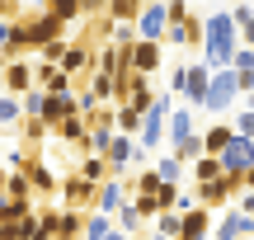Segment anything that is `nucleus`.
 Returning a JSON list of instances; mask_svg holds the SVG:
<instances>
[{"instance_id": "obj_60", "label": "nucleus", "mask_w": 254, "mask_h": 240, "mask_svg": "<svg viewBox=\"0 0 254 240\" xmlns=\"http://www.w3.org/2000/svg\"><path fill=\"white\" fill-rule=\"evenodd\" d=\"M151 240H155V236H151Z\"/></svg>"}, {"instance_id": "obj_43", "label": "nucleus", "mask_w": 254, "mask_h": 240, "mask_svg": "<svg viewBox=\"0 0 254 240\" xmlns=\"http://www.w3.org/2000/svg\"><path fill=\"white\" fill-rule=\"evenodd\" d=\"M66 38H57V43H47V47H38V61H47V66H62V57H66Z\"/></svg>"}, {"instance_id": "obj_42", "label": "nucleus", "mask_w": 254, "mask_h": 240, "mask_svg": "<svg viewBox=\"0 0 254 240\" xmlns=\"http://www.w3.org/2000/svg\"><path fill=\"white\" fill-rule=\"evenodd\" d=\"M19 132H24V141H28V146H38V141H43L52 127H47L43 118H24V122H19Z\"/></svg>"}, {"instance_id": "obj_31", "label": "nucleus", "mask_w": 254, "mask_h": 240, "mask_svg": "<svg viewBox=\"0 0 254 240\" xmlns=\"http://www.w3.org/2000/svg\"><path fill=\"white\" fill-rule=\"evenodd\" d=\"M33 217V198H0V222H24Z\"/></svg>"}, {"instance_id": "obj_40", "label": "nucleus", "mask_w": 254, "mask_h": 240, "mask_svg": "<svg viewBox=\"0 0 254 240\" xmlns=\"http://www.w3.org/2000/svg\"><path fill=\"white\" fill-rule=\"evenodd\" d=\"M5 198H33V184H28V175H24V170H9Z\"/></svg>"}, {"instance_id": "obj_54", "label": "nucleus", "mask_w": 254, "mask_h": 240, "mask_svg": "<svg viewBox=\"0 0 254 240\" xmlns=\"http://www.w3.org/2000/svg\"><path fill=\"white\" fill-rule=\"evenodd\" d=\"M5 66H9V57H5V52H0V75H5Z\"/></svg>"}, {"instance_id": "obj_7", "label": "nucleus", "mask_w": 254, "mask_h": 240, "mask_svg": "<svg viewBox=\"0 0 254 240\" xmlns=\"http://www.w3.org/2000/svg\"><path fill=\"white\" fill-rule=\"evenodd\" d=\"M24 28H28V47H47V43H57V38H66V28L71 24H62L57 14H47V9H38V14H24Z\"/></svg>"}, {"instance_id": "obj_34", "label": "nucleus", "mask_w": 254, "mask_h": 240, "mask_svg": "<svg viewBox=\"0 0 254 240\" xmlns=\"http://www.w3.org/2000/svg\"><path fill=\"white\" fill-rule=\"evenodd\" d=\"M19 104H24V118H43V113H47V90L33 85L28 94H19Z\"/></svg>"}, {"instance_id": "obj_37", "label": "nucleus", "mask_w": 254, "mask_h": 240, "mask_svg": "<svg viewBox=\"0 0 254 240\" xmlns=\"http://www.w3.org/2000/svg\"><path fill=\"white\" fill-rule=\"evenodd\" d=\"M109 231H113V217H104V212H90V217H85V236H80V240H104Z\"/></svg>"}, {"instance_id": "obj_4", "label": "nucleus", "mask_w": 254, "mask_h": 240, "mask_svg": "<svg viewBox=\"0 0 254 240\" xmlns=\"http://www.w3.org/2000/svg\"><path fill=\"white\" fill-rule=\"evenodd\" d=\"M240 99V80H236V71H212V85H207V104H202V109L207 113H217V118H226L231 113V104Z\"/></svg>"}, {"instance_id": "obj_45", "label": "nucleus", "mask_w": 254, "mask_h": 240, "mask_svg": "<svg viewBox=\"0 0 254 240\" xmlns=\"http://www.w3.org/2000/svg\"><path fill=\"white\" fill-rule=\"evenodd\" d=\"M28 160H33V151H24V146L5 151V170H28Z\"/></svg>"}, {"instance_id": "obj_6", "label": "nucleus", "mask_w": 254, "mask_h": 240, "mask_svg": "<svg viewBox=\"0 0 254 240\" xmlns=\"http://www.w3.org/2000/svg\"><path fill=\"white\" fill-rule=\"evenodd\" d=\"M165 33H170V0H151V5H141V14H136V38H146V43H165Z\"/></svg>"}, {"instance_id": "obj_1", "label": "nucleus", "mask_w": 254, "mask_h": 240, "mask_svg": "<svg viewBox=\"0 0 254 240\" xmlns=\"http://www.w3.org/2000/svg\"><path fill=\"white\" fill-rule=\"evenodd\" d=\"M240 47L245 43H240V28H236V14H231V9L202 14V61H207L212 71H226Z\"/></svg>"}, {"instance_id": "obj_59", "label": "nucleus", "mask_w": 254, "mask_h": 240, "mask_svg": "<svg viewBox=\"0 0 254 240\" xmlns=\"http://www.w3.org/2000/svg\"><path fill=\"white\" fill-rule=\"evenodd\" d=\"M250 240H254V236H250Z\"/></svg>"}, {"instance_id": "obj_27", "label": "nucleus", "mask_w": 254, "mask_h": 240, "mask_svg": "<svg viewBox=\"0 0 254 240\" xmlns=\"http://www.w3.org/2000/svg\"><path fill=\"white\" fill-rule=\"evenodd\" d=\"M231 137H236V127L231 122H217V127L202 132V146H207V156H221V151L231 146Z\"/></svg>"}, {"instance_id": "obj_47", "label": "nucleus", "mask_w": 254, "mask_h": 240, "mask_svg": "<svg viewBox=\"0 0 254 240\" xmlns=\"http://www.w3.org/2000/svg\"><path fill=\"white\" fill-rule=\"evenodd\" d=\"M109 14V0H80V19H99Z\"/></svg>"}, {"instance_id": "obj_21", "label": "nucleus", "mask_w": 254, "mask_h": 240, "mask_svg": "<svg viewBox=\"0 0 254 240\" xmlns=\"http://www.w3.org/2000/svg\"><path fill=\"white\" fill-rule=\"evenodd\" d=\"M155 94H160V90H151V75H136L132 71V80H127V104H132L136 113H146L155 104Z\"/></svg>"}, {"instance_id": "obj_32", "label": "nucleus", "mask_w": 254, "mask_h": 240, "mask_svg": "<svg viewBox=\"0 0 254 240\" xmlns=\"http://www.w3.org/2000/svg\"><path fill=\"white\" fill-rule=\"evenodd\" d=\"M24 122V104L19 94H0V127H19Z\"/></svg>"}, {"instance_id": "obj_53", "label": "nucleus", "mask_w": 254, "mask_h": 240, "mask_svg": "<svg viewBox=\"0 0 254 240\" xmlns=\"http://www.w3.org/2000/svg\"><path fill=\"white\" fill-rule=\"evenodd\" d=\"M245 188H250V193H254V165H250V175H245Z\"/></svg>"}, {"instance_id": "obj_49", "label": "nucleus", "mask_w": 254, "mask_h": 240, "mask_svg": "<svg viewBox=\"0 0 254 240\" xmlns=\"http://www.w3.org/2000/svg\"><path fill=\"white\" fill-rule=\"evenodd\" d=\"M240 212H245V217H254V193H250V188L240 193Z\"/></svg>"}, {"instance_id": "obj_23", "label": "nucleus", "mask_w": 254, "mask_h": 240, "mask_svg": "<svg viewBox=\"0 0 254 240\" xmlns=\"http://www.w3.org/2000/svg\"><path fill=\"white\" fill-rule=\"evenodd\" d=\"M94 66V47L90 43H71L66 47V57H62V71L66 75H80V71H90Z\"/></svg>"}, {"instance_id": "obj_51", "label": "nucleus", "mask_w": 254, "mask_h": 240, "mask_svg": "<svg viewBox=\"0 0 254 240\" xmlns=\"http://www.w3.org/2000/svg\"><path fill=\"white\" fill-rule=\"evenodd\" d=\"M24 9H47V0H19Z\"/></svg>"}, {"instance_id": "obj_13", "label": "nucleus", "mask_w": 254, "mask_h": 240, "mask_svg": "<svg viewBox=\"0 0 254 240\" xmlns=\"http://www.w3.org/2000/svg\"><path fill=\"white\" fill-rule=\"evenodd\" d=\"M0 52H5L9 61L28 52V28H24V19H0Z\"/></svg>"}, {"instance_id": "obj_11", "label": "nucleus", "mask_w": 254, "mask_h": 240, "mask_svg": "<svg viewBox=\"0 0 254 240\" xmlns=\"http://www.w3.org/2000/svg\"><path fill=\"white\" fill-rule=\"evenodd\" d=\"M254 236V217H245L240 207H226L212 226V240H250Z\"/></svg>"}, {"instance_id": "obj_17", "label": "nucleus", "mask_w": 254, "mask_h": 240, "mask_svg": "<svg viewBox=\"0 0 254 240\" xmlns=\"http://www.w3.org/2000/svg\"><path fill=\"white\" fill-rule=\"evenodd\" d=\"M198 132V118H193V109L184 104V109H170V127H165V141H170V151L179 146L184 137H193Z\"/></svg>"}, {"instance_id": "obj_25", "label": "nucleus", "mask_w": 254, "mask_h": 240, "mask_svg": "<svg viewBox=\"0 0 254 240\" xmlns=\"http://www.w3.org/2000/svg\"><path fill=\"white\" fill-rule=\"evenodd\" d=\"M113 222H118V231H127V236H132V240H136V236H141V231H146V226H151V222H146V217H141V207H136V203H132V198H127V203L118 207V217H113Z\"/></svg>"}, {"instance_id": "obj_15", "label": "nucleus", "mask_w": 254, "mask_h": 240, "mask_svg": "<svg viewBox=\"0 0 254 240\" xmlns=\"http://www.w3.org/2000/svg\"><path fill=\"white\" fill-rule=\"evenodd\" d=\"M165 47H198L202 52V19L189 14L184 24H170V33H165Z\"/></svg>"}, {"instance_id": "obj_48", "label": "nucleus", "mask_w": 254, "mask_h": 240, "mask_svg": "<svg viewBox=\"0 0 254 240\" xmlns=\"http://www.w3.org/2000/svg\"><path fill=\"white\" fill-rule=\"evenodd\" d=\"M184 19H189V5L184 0H170V24H184Z\"/></svg>"}, {"instance_id": "obj_56", "label": "nucleus", "mask_w": 254, "mask_h": 240, "mask_svg": "<svg viewBox=\"0 0 254 240\" xmlns=\"http://www.w3.org/2000/svg\"><path fill=\"white\" fill-rule=\"evenodd\" d=\"M0 94H9V90H5V75H0Z\"/></svg>"}, {"instance_id": "obj_14", "label": "nucleus", "mask_w": 254, "mask_h": 240, "mask_svg": "<svg viewBox=\"0 0 254 240\" xmlns=\"http://www.w3.org/2000/svg\"><path fill=\"white\" fill-rule=\"evenodd\" d=\"M127 198H132V193H127V179H118V175H113L109 184H99V198H94V212H104V217H118V207L127 203Z\"/></svg>"}, {"instance_id": "obj_46", "label": "nucleus", "mask_w": 254, "mask_h": 240, "mask_svg": "<svg viewBox=\"0 0 254 240\" xmlns=\"http://www.w3.org/2000/svg\"><path fill=\"white\" fill-rule=\"evenodd\" d=\"M231 127H236L240 137H250V141H254V109H245V113H236V122H231Z\"/></svg>"}, {"instance_id": "obj_35", "label": "nucleus", "mask_w": 254, "mask_h": 240, "mask_svg": "<svg viewBox=\"0 0 254 240\" xmlns=\"http://www.w3.org/2000/svg\"><path fill=\"white\" fill-rule=\"evenodd\" d=\"M174 156H179L184 165H193L198 156H207V146H202V132H193V137H184L179 146H174Z\"/></svg>"}, {"instance_id": "obj_8", "label": "nucleus", "mask_w": 254, "mask_h": 240, "mask_svg": "<svg viewBox=\"0 0 254 240\" xmlns=\"http://www.w3.org/2000/svg\"><path fill=\"white\" fill-rule=\"evenodd\" d=\"M250 165H254V141L236 132V137H231V146L221 151V170H226L231 179H245V175H250Z\"/></svg>"}, {"instance_id": "obj_22", "label": "nucleus", "mask_w": 254, "mask_h": 240, "mask_svg": "<svg viewBox=\"0 0 254 240\" xmlns=\"http://www.w3.org/2000/svg\"><path fill=\"white\" fill-rule=\"evenodd\" d=\"M24 175H28V184H33V193H38V198L57 193V175H52V165H47V160H38V156H33Z\"/></svg>"}, {"instance_id": "obj_3", "label": "nucleus", "mask_w": 254, "mask_h": 240, "mask_svg": "<svg viewBox=\"0 0 254 240\" xmlns=\"http://www.w3.org/2000/svg\"><path fill=\"white\" fill-rule=\"evenodd\" d=\"M170 109H174V94H170V90H160V94H155V104L141 113V137H136V141H141L146 151H155V146L165 141V127H170Z\"/></svg>"}, {"instance_id": "obj_2", "label": "nucleus", "mask_w": 254, "mask_h": 240, "mask_svg": "<svg viewBox=\"0 0 254 240\" xmlns=\"http://www.w3.org/2000/svg\"><path fill=\"white\" fill-rule=\"evenodd\" d=\"M207 85H212V66L207 61H179L174 66V75H170V94H179L184 104H207Z\"/></svg>"}, {"instance_id": "obj_33", "label": "nucleus", "mask_w": 254, "mask_h": 240, "mask_svg": "<svg viewBox=\"0 0 254 240\" xmlns=\"http://www.w3.org/2000/svg\"><path fill=\"white\" fill-rule=\"evenodd\" d=\"M231 14H236V28H240V43H245V47H254V5L245 0V5H236V9H231Z\"/></svg>"}, {"instance_id": "obj_18", "label": "nucleus", "mask_w": 254, "mask_h": 240, "mask_svg": "<svg viewBox=\"0 0 254 240\" xmlns=\"http://www.w3.org/2000/svg\"><path fill=\"white\" fill-rule=\"evenodd\" d=\"M212 212L207 207H189L184 212V231H179V240H212Z\"/></svg>"}, {"instance_id": "obj_44", "label": "nucleus", "mask_w": 254, "mask_h": 240, "mask_svg": "<svg viewBox=\"0 0 254 240\" xmlns=\"http://www.w3.org/2000/svg\"><path fill=\"white\" fill-rule=\"evenodd\" d=\"M109 43H118V47H132V43H136V24H118V19H113V28H109Z\"/></svg>"}, {"instance_id": "obj_9", "label": "nucleus", "mask_w": 254, "mask_h": 240, "mask_svg": "<svg viewBox=\"0 0 254 240\" xmlns=\"http://www.w3.org/2000/svg\"><path fill=\"white\" fill-rule=\"evenodd\" d=\"M127 61H132L136 75H155L165 66V43H146V38H136V43L127 47Z\"/></svg>"}, {"instance_id": "obj_16", "label": "nucleus", "mask_w": 254, "mask_h": 240, "mask_svg": "<svg viewBox=\"0 0 254 240\" xmlns=\"http://www.w3.org/2000/svg\"><path fill=\"white\" fill-rule=\"evenodd\" d=\"M52 137L66 141V146H80L85 151V141H90V118H85V113H71V118H62L52 127Z\"/></svg>"}, {"instance_id": "obj_26", "label": "nucleus", "mask_w": 254, "mask_h": 240, "mask_svg": "<svg viewBox=\"0 0 254 240\" xmlns=\"http://www.w3.org/2000/svg\"><path fill=\"white\" fill-rule=\"evenodd\" d=\"M85 217H90V212H80V207H62L57 240H80V236H85Z\"/></svg>"}, {"instance_id": "obj_58", "label": "nucleus", "mask_w": 254, "mask_h": 240, "mask_svg": "<svg viewBox=\"0 0 254 240\" xmlns=\"http://www.w3.org/2000/svg\"><path fill=\"white\" fill-rule=\"evenodd\" d=\"M250 5H254V0H250Z\"/></svg>"}, {"instance_id": "obj_28", "label": "nucleus", "mask_w": 254, "mask_h": 240, "mask_svg": "<svg viewBox=\"0 0 254 240\" xmlns=\"http://www.w3.org/2000/svg\"><path fill=\"white\" fill-rule=\"evenodd\" d=\"M151 226H155V240H179V231H184V212H174V207H170V212H160Z\"/></svg>"}, {"instance_id": "obj_41", "label": "nucleus", "mask_w": 254, "mask_h": 240, "mask_svg": "<svg viewBox=\"0 0 254 240\" xmlns=\"http://www.w3.org/2000/svg\"><path fill=\"white\" fill-rule=\"evenodd\" d=\"M155 188H160V175H155V165L136 170V179H132V193H155Z\"/></svg>"}, {"instance_id": "obj_52", "label": "nucleus", "mask_w": 254, "mask_h": 240, "mask_svg": "<svg viewBox=\"0 0 254 240\" xmlns=\"http://www.w3.org/2000/svg\"><path fill=\"white\" fill-rule=\"evenodd\" d=\"M5 184H9V170L0 165V198H5Z\"/></svg>"}, {"instance_id": "obj_24", "label": "nucleus", "mask_w": 254, "mask_h": 240, "mask_svg": "<svg viewBox=\"0 0 254 240\" xmlns=\"http://www.w3.org/2000/svg\"><path fill=\"white\" fill-rule=\"evenodd\" d=\"M75 175H80V179H90V184H109V179H113V170H109V160H104V156L85 151V160L75 165Z\"/></svg>"}, {"instance_id": "obj_55", "label": "nucleus", "mask_w": 254, "mask_h": 240, "mask_svg": "<svg viewBox=\"0 0 254 240\" xmlns=\"http://www.w3.org/2000/svg\"><path fill=\"white\" fill-rule=\"evenodd\" d=\"M245 109H254V90H250V94H245Z\"/></svg>"}, {"instance_id": "obj_19", "label": "nucleus", "mask_w": 254, "mask_h": 240, "mask_svg": "<svg viewBox=\"0 0 254 240\" xmlns=\"http://www.w3.org/2000/svg\"><path fill=\"white\" fill-rule=\"evenodd\" d=\"M33 85H38L33 66H28L24 57H14V61L5 66V90H9V94H28V90H33Z\"/></svg>"}, {"instance_id": "obj_39", "label": "nucleus", "mask_w": 254, "mask_h": 240, "mask_svg": "<svg viewBox=\"0 0 254 240\" xmlns=\"http://www.w3.org/2000/svg\"><path fill=\"white\" fill-rule=\"evenodd\" d=\"M47 14H57L62 24H75L80 19V0H47Z\"/></svg>"}, {"instance_id": "obj_12", "label": "nucleus", "mask_w": 254, "mask_h": 240, "mask_svg": "<svg viewBox=\"0 0 254 240\" xmlns=\"http://www.w3.org/2000/svg\"><path fill=\"white\" fill-rule=\"evenodd\" d=\"M94 198H99V184H90V179H80V175H66V179H62V203H66V207L94 212Z\"/></svg>"}, {"instance_id": "obj_50", "label": "nucleus", "mask_w": 254, "mask_h": 240, "mask_svg": "<svg viewBox=\"0 0 254 240\" xmlns=\"http://www.w3.org/2000/svg\"><path fill=\"white\" fill-rule=\"evenodd\" d=\"M104 240H132V236H127V231H118V222H113V231L104 236Z\"/></svg>"}, {"instance_id": "obj_20", "label": "nucleus", "mask_w": 254, "mask_h": 240, "mask_svg": "<svg viewBox=\"0 0 254 240\" xmlns=\"http://www.w3.org/2000/svg\"><path fill=\"white\" fill-rule=\"evenodd\" d=\"M127 47H118V43H104L99 52H94V71H104V75H118V71H127Z\"/></svg>"}, {"instance_id": "obj_36", "label": "nucleus", "mask_w": 254, "mask_h": 240, "mask_svg": "<svg viewBox=\"0 0 254 240\" xmlns=\"http://www.w3.org/2000/svg\"><path fill=\"white\" fill-rule=\"evenodd\" d=\"M136 14H141V0H109V19L118 24H136Z\"/></svg>"}, {"instance_id": "obj_57", "label": "nucleus", "mask_w": 254, "mask_h": 240, "mask_svg": "<svg viewBox=\"0 0 254 240\" xmlns=\"http://www.w3.org/2000/svg\"><path fill=\"white\" fill-rule=\"evenodd\" d=\"M141 5H151V0H141Z\"/></svg>"}, {"instance_id": "obj_10", "label": "nucleus", "mask_w": 254, "mask_h": 240, "mask_svg": "<svg viewBox=\"0 0 254 240\" xmlns=\"http://www.w3.org/2000/svg\"><path fill=\"white\" fill-rule=\"evenodd\" d=\"M104 160H109V170L118 179H127V170L136 165V137H127V132H113L109 151H104Z\"/></svg>"}, {"instance_id": "obj_38", "label": "nucleus", "mask_w": 254, "mask_h": 240, "mask_svg": "<svg viewBox=\"0 0 254 240\" xmlns=\"http://www.w3.org/2000/svg\"><path fill=\"white\" fill-rule=\"evenodd\" d=\"M118 132H127V137H141V113H136L132 104H118Z\"/></svg>"}, {"instance_id": "obj_29", "label": "nucleus", "mask_w": 254, "mask_h": 240, "mask_svg": "<svg viewBox=\"0 0 254 240\" xmlns=\"http://www.w3.org/2000/svg\"><path fill=\"white\" fill-rule=\"evenodd\" d=\"M226 170H221V156H198L193 160V184H212V179H221Z\"/></svg>"}, {"instance_id": "obj_5", "label": "nucleus", "mask_w": 254, "mask_h": 240, "mask_svg": "<svg viewBox=\"0 0 254 240\" xmlns=\"http://www.w3.org/2000/svg\"><path fill=\"white\" fill-rule=\"evenodd\" d=\"M245 188V179H231V175H221V179H212V184H198L193 188V198H198V207H207V212H226V203Z\"/></svg>"}, {"instance_id": "obj_30", "label": "nucleus", "mask_w": 254, "mask_h": 240, "mask_svg": "<svg viewBox=\"0 0 254 240\" xmlns=\"http://www.w3.org/2000/svg\"><path fill=\"white\" fill-rule=\"evenodd\" d=\"M184 170H189V165H184V160L174 156V151L155 160V175H160V184H184Z\"/></svg>"}]
</instances>
